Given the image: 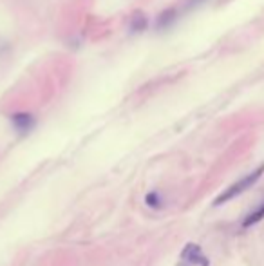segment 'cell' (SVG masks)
<instances>
[{
  "instance_id": "277c9868",
  "label": "cell",
  "mask_w": 264,
  "mask_h": 266,
  "mask_svg": "<svg viewBox=\"0 0 264 266\" xmlns=\"http://www.w3.org/2000/svg\"><path fill=\"white\" fill-rule=\"evenodd\" d=\"M262 219H264V203L260 205V207H257L255 210H253V212L243 221V226H244V228H250V226L260 223Z\"/></svg>"
},
{
  "instance_id": "8992f818",
  "label": "cell",
  "mask_w": 264,
  "mask_h": 266,
  "mask_svg": "<svg viewBox=\"0 0 264 266\" xmlns=\"http://www.w3.org/2000/svg\"><path fill=\"white\" fill-rule=\"evenodd\" d=\"M145 25H147V18H145V15H134V18H132V31H143Z\"/></svg>"
},
{
  "instance_id": "6da1fadb",
  "label": "cell",
  "mask_w": 264,
  "mask_h": 266,
  "mask_svg": "<svg viewBox=\"0 0 264 266\" xmlns=\"http://www.w3.org/2000/svg\"><path fill=\"white\" fill-rule=\"evenodd\" d=\"M264 174V163L262 165H259L253 172H250L248 176H244L243 179H239V181H236V183L232 185V187H228L226 190L223 192V194L219 195L217 200L214 201L215 207H219V205H223L226 203V201L234 200V197H237V195H241L244 190H248L250 187H253V185L257 183L260 179V176Z\"/></svg>"
},
{
  "instance_id": "7a4b0ae2",
  "label": "cell",
  "mask_w": 264,
  "mask_h": 266,
  "mask_svg": "<svg viewBox=\"0 0 264 266\" xmlns=\"http://www.w3.org/2000/svg\"><path fill=\"white\" fill-rule=\"evenodd\" d=\"M183 259H186L190 264H195V266L210 264V261H208V257L201 250V246L194 245V243H190V245H186L185 248H183Z\"/></svg>"
},
{
  "instance_id": "5b68a950",
  "label": "cell",
  "mask_w": 264,
  "mask_h": 266,
  "mask_svg": "<svg viewBox=\"0 0 264 266\" xmlns=\"http://www.w3.org/2000/svg\"><path fill=\"white\" fill-rule=\"evenodd\" d=\"M172 20H174V9H167V11L161 13V17L157 18V27H167Z\"/></svg>"
},
{
  "instance_id": "3957f363",
  "label": "cell",
  "mask_w": 264,
  "mask_h": 266,
  "mask_svg": "<svg viewBox=\"0 0 264 266\" xmlns=\"http://www.w3.org/2000/svg\"><path fill=\"white\" fill-rule=\"evenodd\" d=\"M13 125H15V129L20 130V132H27L31 127H33V116L27 113H18L11 118Z\"/></svg>"
},
{
  "instance_id": "52a82bcc",
  "label": "cell",
  "mask_w": 264,
  "mask_h": 266,
  "mask_svg": "<svg viewBox=\"0 0 264 266\" xmlns=\"http://www.w3.org/2000/svg\"><path fill=\"white\" fill-rule=\"evenodd\" d=\"M145 203L149 205V207H152V208H159L161 207V200H159V195H157L156 192H150V194L145 197Z\"/></svg>"
}]
</instances>
